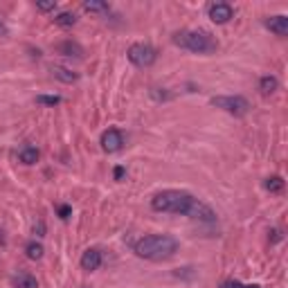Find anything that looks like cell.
<instances>
[{"mask_svg":"<svg viewBox=\"0 0 288 288\" xmlns=\"http://www.w3.org/2000/svg\"><path fill=\"white\" fill-rule=\"evenodd\" d=\"M151 207H153V212H160V214H183L203 223L216 221L214 209L185 189H164L160 194H156L151 198Z\"/></svg>","mask_w":288,"mask_h":288,"instance_id":"obj_1","label":"cell"},{"mask_svg":"<svg viewBox=\"0 0 288 288\" xmlns=\"http://www.w3.org/2000/svg\"><path fill=\"white\" fill-rule=\"evenodd\" d=\"M178 248L180 243L174 237H169V234H149V237L135 241L133 252L140 259L146 261H164V259H171L178 252Z\"/></svg>","mask_w":288,"mask_h":288,"instance_id":"obj_2","label":"cell"},{"mask_svg":"<svg viewBox=\"0 0 288 288\" xmlns=\"http://www.w3.org/2000/svg\"><path fill=\"white\" fill-rule=\"evenodd\" d=\"M171 41L176 48L187 50L191 54H212L219 50L216 39L205 29H183V32H176Z\"/></svg>","mask_w":288,"mask_h":288,"instance_id":"obj_3","label":"cell"},{"mask_svg":"<svg viewBox=\"0 0 288 288\" xmlns=\"http://www.w3.org/2000/svg\"><path fill=\"white\" fill-rule=\"evenodd\" d=\"M209 104L216 106V108H221V110H225V113L234 115V117H243V115H248V110H250V102H248L245 97H241V95L212 97Z\"/></svg>","mask_w":288,"mask_h":288,"instance_id":"obj_4","label":"cell"},{"mask_svg":"<svg viewBox=\"0 0 288 288\" xmlns=\"http://www.w3.org/2000/svg\"><path fill=\"white\" fill-rule=\"evenodd\" d=\"M126 56H128V61H131L133 66L149 68V66H153V63H156L158 52L151 48L149 43H133L131 48L126 50Z\"/></svg>","mask_w":288,"mask_h":288,"instance_id":"obj_5","label":"cell"},{"mask_svg":"<svg viewBox=\"0 0 288 288\" xmlns=\"http://www.w3.org/2000/svg\"><path fill=\"white\" fill-rule=\"evenodd\" d=\"M207 14H209V21L216 23V25H225V23H230L234 18V9H232V5H227V3L209 5Z\"/></svg>","mask_w":288,"mask_h":288,"instance_id":"obj_6","label":"cell"},{"mask_svg":"<svg viewBox=\"0 0 288 288\" xmlns=\"http://www.w3.org/2000/svg\"><path fill=\"white\" fill-rule=\"evenodd\" d=\"M124 146V135H122L120 128H108L102 135V149L106 153H117V151Z\"/></svg>","mask_w":288,"mask_h":288,"instance_id":"obj_7","label":"cell"},{"mask_svg":"<svg viewBox=\"0 0 288 288\" xmlns=\"http://www.w3.org/2000/svg\"><path fill=\"white\" fill-rule=\"evenodd\" d=\"M263 25H266V29H270L275 36H281V39H284L286 34H288V16H284V14H279V16H268Z\"/></svg>","mask_w":288,"mask_h":288,"instance_id":"obj_8","label":"cell"},{"mask_svg":"<svg viewBox=\"0 0 288 288\" xmlns=\"http://www.w3.org/2000/svg\"><path fill=\"white\" fill-rule=\"evenodd\" d=\"M56 52L63 56H70V59H84V48L77 43V41L68 39V41H61L56 45Z\"/></svg>","mask_w":288,"mask_h":288,"instance_id":"obj_9","label":"cell"},{"mask_svg":"<svg viewBox=\"0 0 288 288\" xmlns=\"http://www.w3.org/2000/svg\"><path fill=\"white\" fill-rule=\"evenodd\" d=\"M99 266H102V252L97 248H88L84 255H81V268L92 273V270H97Z\"/></svg>","mask_w":288,"mask_h":288,"instance_id":"obj_10","label":"cell"},{"mask_svg":"<svg viewBox=\"0 0 288 288\" xmlns=\"http://www.w3.org/2000/svg\"><path fill=\"white\" fill-rule=\"evenodd\" d=\"M50 72H52V77L63 81V84H74L79 79V72H72L70 68H63V66H52Z\"/></svg>","mask_w":288,"mask_h":288,"instance_id":"obj_11","label":"cell"},{"mask_svg":"<svg viewBox=\"0 0 288 288\" xmlns=\"http://www.w3.org/2000/svg\"><path fill=\"white\" fill-rule=\"evenodd\" d=\"M84 11L95 16H110V5L104 0H86L84 3Z\"/></svg>","mask_w":288,"mask_h":288,"instance_id":"obj_12","label":"cell"},{"mask_svg":"<svg viewBox=\"0 0 288 288\" xmlns=\"http://www.w3.org/2000/svg\"><path fill=\"white\" fill-rule=\"evenodd\" d=\"M277 88H279V79L275 77V74H266V77L259 79V90H261V95H273Z\"/></svg>","mask_w":288,"mask_h":288,"instance_id":"obj_13","label":"cell"},{"mask_svg":"<svg viewBox=\"0 0 288 288\" xmlns=\"http://www.w3.org/2000/svg\"><path fill=\"white\" fill-rule=\"evenodd\" d=\"M41 158V151L36 149V146H23V149L18 151V160L23 162V164H34Z\"/></svg>","mask_w":288,"mask_h":288,"instance_id":"obj_14","label":"cell"},{"mask_svg":"<svg viewBox=\"0 0 288 288\" xmlns=\"http://www.w3.org/2000/svg\"><path fill=\"white\" fill-rule=\"evenodd\" d=\"M14 284H16V288H39L36 277L29 275V273H18L16 279H14Z\"/></svg>","mask_w":288,"mask_h":288,"instance_id":"obj_15","label":"cell"},{"mask_svg":"<svg viewBox=\"0 0 288 288\" xmlns=\"http://www.w3.org/2000/svg\"><path fill=\"white\" fill-rule=\"evenodd\" d=\"M54 25L59 27H72V25H77V16L72 14V11H61V14H56L54 16Z\"/></svg>","mask_w":288,"mask_h":288,"instance_id":"obj_16","label":"cell"},{"mask_svg":"<svg viewBox=\"0 0 288 288\" xmlns=\"http://www.w3.org/2000/svg\"><path fill=\"white\" fill-rule=\"evenodd\" d=\"M43 245L39 243V241H29V243L25 245V255H27V259H32V261H39L41 257H43Z\"/></svg>","mask_w":288,"mask_h":288,"instance_id":"obj_17","label":"cell"},{"mask_svg":"<svg viewBox=\"0 0 288 288\" xmlns=\"http://www.w3.org/2000/svg\"><path fill=\"white\" fill-rule=\"evenodd\" d=\"M263 187H266L270 194H279L281 189H284V178H281V176H270V178H266Z\"/></svg>","mask_w":288,"mask_h":288,"instance_id":"obj_18","label":"cell"},{"mask_svg":"<svg viewBox=\"0 0 288 288\" xmlns=\"http://www.w3.org/2000/svg\"><path fill=\"white\" fill-rule=\"evenodd\" d=\"M36 102H39V104H43V106H59V104L63 102V99L59 97V95H39V97H36Z\"/></svg>","mask_w":288,"mask_h":288,"instance_id":"obj_19","label":"cell"},{"mask_svg":"<svg viewBox=\"0 0 288 288\" xmlns=\"http://www.w3.org/2000/svg\"><path fill=\"white\" fill-rule=\"evenodd\" d=\"M36 9L39 11H54L56 9V0H41V3H36Z\"/></svg>","mask_w":288,"mask_h":288,"instance_id":"obj_20","label":"cell"},{"mask_svg":"<svg viewBox=\"0 0 288 288\" xmlns=\"http://www.w3.org/2000/svg\"><path fill=\"white\" fill-rule=\"evenodd\" d=\"M59 219H63V221H66V219H70V214H72V207H70V205H59Z\"/></svg>","mask_w":288,"mask_h":288,"instance_id":"obj_21","label":"cell"},{"mask_svg":"<svg viewBox=\"0 0 288 288\" xmlns=\"http://www.w3.org/2000/svg\"><path fill=\"white\" fill-rule=\"evenodd\" d=\"M124 174H126V169L122 167V164H117V167L113 169V176H115V180H122V178H124Z\"/></svg>","mask_w":288,"mask_h":288,"instance_id":"obj_22","label":"cell"},{"mask_svg":"<svg viewBox=\"0 0 288 288\" xmlns=\"http://www.w3.org/2000/svg\"><path fill=\"white\" fill-rule=\"evenodd\" d=\"M7 36H9V27H7V23L0 18V39H7Z\"/></svg>","mask_w":288,"mask_h":288,"instance_id":"obj_23","label":"cell"},{"mask_svg":"<svg viewBox=\"0 0 288 288\" xmlns=\"http://www.w3.org/2000/svg\"><path fill=\"white\" fill-rule=\"evenodd\" d=\"M43 232H45V225H43V221H39L36 225H34V234H36V237H43Z\"/></svg>","mask_w":288,"mask_h":288,"instance_id":"obj_24","label":"cell"},{"mask_svg":"<svg viewBox=\"0 0 288 288\" xmlns=\"http://www.w3.org/2000/svg\"><path fill=\"white\" fill-rule=\"evenodd\" d=\"M243 284H241V281H237V279H230V281H225V284H223V288H241Z\"/></svg>","mask_w":288,"mask_h":288,"instance_id":"obj_25","label":"cell"},{"mask_svg":"<svg viewBox=\"0 0 288 288\" xmlns=\"http://www.w3.org/2000/svg\"><path fill=\"white\" fill-rule=\"evenodd\" d=\"M270 234H273V241H279V239H281V232H279V230H273Z\"/></svg>","mask_w":288,"mask_h":288,"instance_id":"obj_26","label":"cell"},{"mask_svg":"<svg viewBox=\"0 0 288 288\" xmlns=\"http://www.w3.org/2000/svg\"><path fill=\"white\" fill-rule=\"evenodd\" d=\"M241 288H261L259 284H248V286H241Z\"/></svg>","mask_w":288,"mask_h":288,"instance_id":"obj_27","label":"cell"}]
</instances>
